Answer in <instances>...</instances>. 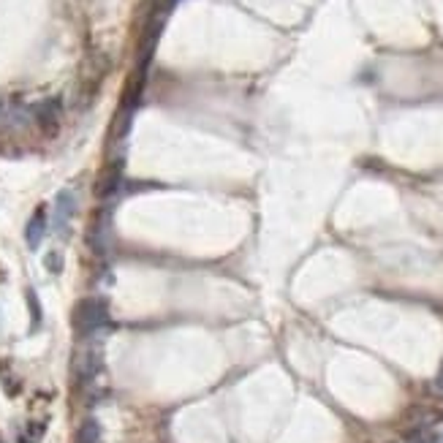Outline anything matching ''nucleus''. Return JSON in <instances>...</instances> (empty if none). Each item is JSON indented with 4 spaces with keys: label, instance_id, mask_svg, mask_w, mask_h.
<instances>
[{
    "label": "nucleus",
    "instance_id": "f03ea898",
    "mask_svg": "<svg viewBox=\"0 0 443 443\" xmlns=\"http://www.w3.org/2000/svg\"><path fill=\"white\" fill-rule=\"evenodd\" d=\"M74 212H76V196H74L71 188H63V191L55 196V231H57L60 237L68 234V223L74 218Z\"/></svg>",
    "mask_w": 443,
    "mask_h": 443
},
{
    "label": "nucleus",
    "instance_id": "0eeeda50",
    "mask_svg": "<svg viewBox=\"0 0 443 443\" xmlns=\"http://www.w3.org/2000/svg\"><path fill=\"white\" fill-rule=\"evenodd\" d=\"M27 311H30V332L41 329V321H44V311H41V302H39V294L36 288H27Z\"/></svg>",
    "mask_w": 443,
    "mask_h": 443
},
{
    "label": "nucleus",
    "instance_id": "f257e3e1",
    "mask_svg": "<svg viewBox=\"0 0 443 443\" xmlns=\"http://www.w3.org/2000/svg\"><path fill=\"white\" fill-rule=\"evenodd\" d=\"M71 324L79 337H88V334L98 332L101 327L109 324V305L107 299L101 297H85L76 302V308L71 313Z\"/></svg>",
    "mask_w": 443,
    "mask_h": 443
},
{
    "label": "nucleus",
    "instance_id": "9d476101",
    "mask_svg": "<svg viewBox=\"0 0 443 443\" xmlns=\"http://www.w3.org/2000/svg\"><path fill=\"white\" fill-rule=\"evenodd\" d=\"M44 435V424H30V430H25L20 435V443H39Z\"/></svg>",
    "mask_w": 443,
    "mask_h": 443
},
{
    "label": "nucleus",
    "instance_id": "39448f33",
    "mask_svg": "<svg viewBox=\"0 0 443 443\" xmlns=\"http://www.w3.org/2000/svg\"><path fill=\"white\" fill-rule=\"evenodd\" d=\"M36 117H39V123L44 125V128H55V123H57V117H60V101H44V104H39L36 107Z\"/></svg>",
    "mask_w": 443,
    "mask_h": 443
},
{
    "label": "nucleus",
    "instance_id": "7ed1b4c3",
    "mask_svg": "<svg viewBox=\"0 0 443 443\" xmlns=\"http://www.w3.org/2000/svg\"><path fill=\"white\" fill-rule=\"evenodd\" d=\"M44 237H46V210L39 207L33 212V218L27 221V226H25V243H27L30 250H39L41 243H44Z\"/></svg>",
    "mask_w": 443,
    "mask_h": 443
},
{
    "label": "nucleus",
    "instance_id": "6e6552de",
    "mask_svg": "<svg viewBox=\"0 0 443 443\" xmlns=\"http://www.w3.org/2000/svg\"><path fill=\"white\" fill-rule=\"evenodd\" d=\"M117 188H120V169H109V172L101 177V182H98V191H95V193H98L101 199H109Z\"/></svg>",
    "mask_w": 443,
    "mask_h": 443
},
{
    "label": "nucleus",
    "instance_id": "1a4fd4ad",
    "mask_svg": "<svg viewBox=\"0 0 443 443\" xmlns=\"http://www.w3.org/2000/svg\"><path fill=\"white\" fill-rule=\"evenodd\" d=\"M44 266L52 275H60V272H63V253H60V250H49L44 256Z\"/></svg>",
    "mask_w": 443,
    "mask_h": 443
},
{
    "label": "nucleus",
    "instance_id": "423d86ee",
    "mask_svg": "<svg viewBox=\"0 0 443 443\" xmlns=\"http://www.w3.org/2000/svg\"><path fill=\"white\" fill-rule=\"evenodd\" d=\"M98 441H101V424L95 419H85L76 427L74 443H98Z\"/></svg>",
    "mask_w": 443,
    "mask_h": 443
},
{
    "label": "nucleus",
    "instance_id": "20e7f679",
    "mask_svg": "<svg viewBox=\"0 0 443 443\" xmlns=\"http://www.w3.org/2000/svg\"><path fill=\"white\" fill-rule=\"evenodd\" d=\"M98 367H101V362H98L95 354H79L76 362H74V376H76L79 383H85V381H90V378L98 373Z\"/></svg>",
    "mask_w": 443,
    "mask_h": 443
}]
</instances>
